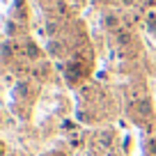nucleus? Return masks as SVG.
<instances>
[{
    "label": "nucleus",
    "mask_w": 156,
    "mask_h": 156,
    "mask_svg": "<svg viewBox=\"0 0 156 156\" xmlns=\"http://www.w3.org/2000/svg\"><path fill=\"white\" fill-rule=\"evenodd\" d=\"M83 69H80V64H69V69H67V80L69 83H78V78L83 76Z\"/></svg>",
    "instance_id": "1"
},
{
    "label": "nucleus",
    "mask_w": 156,
    "mask_h": 156,
    "mask_svg": "<svg viewBox=\"0 0 156 156\" xmlns=\"http://www.w3.org/2000/svg\"><path fill=\"white\" fill-rule=\"evenodd\" d=\"M145 151H147V156H156V138H149L145 142Z\"/></svg>",
    "instance_id": "2"
},
{
    "label": "nucleus",
    "mask_w": 156,
    "mask_h": 156,
    "mask_svg": "<svg viewBox=\"0 0 156 156\" xmlns=\"http://www.w3.org/2000/svg\"><path fill=\"white\" fill-rule=\"evenodd\" d=\"M69 145H71L73 147V149H80V147H83V140H80V138H71V140H69Z\"/></svg>",
    "instance_id": "3"
},
{
    "label": "nucleus",
    "mask_w": 156,
    "mask_h": 156,
    "mask_svg": "<svg viewBox=\"0 0 156 156\" xmlns=\"http://www.w3.org/2000/svg\"><path fill=\"white\" fill-rule=\"evenodd\" d=\"M28 55H30V58H39V48H34V46L30 44L28 46Z\"/></svg>",
    "instance_id": "4"
},
{
    "label": "nucleus",
    "mask_w": 156,
    "mask_h": 156,
    "mask_svg": "<svg viewBox=\"0 0 156 156\" xmlns=\"http://www.w3.org/2000/svg\"><path fill=\"white\" fill-rule=\"evenodd\" d=\"M46 156H64L62 151H51V154H46Z\"/></svg>",
    "instance_id": "5"
}]
</instances>
